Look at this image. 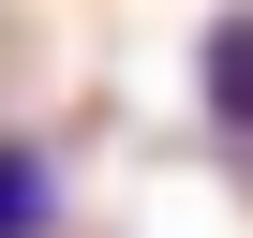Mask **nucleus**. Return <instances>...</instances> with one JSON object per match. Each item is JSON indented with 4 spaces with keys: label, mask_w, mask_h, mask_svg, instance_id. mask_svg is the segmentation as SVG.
<instances>
[{
    "label": "nucleus",
    "mask_w": 253,
    "mask_h": 238,
    "mask_svg": "<svg viewBox=\"0 0 253 238\" xmlns=\"http://www.w3.org/2000/svg\"><path fill=\"white\" fill-rule=\"evenodd\" d=\"M209 119L253 134V15H209Z\"/></svg>",
    "instance_id": "nucleus-2"
},
{
    "label": "nucleus",
    "mask_w": 253,
    "mask_h": 238,
    "mask_svg": "<svg viewBox=\"0 0 253 238\" xmlns=\"http://www.w3.org/2000/svg\"><path fill=\"white\" fill-rule=\"evenodd\" d=\"M0 238H60V164L30 134H0Z\"/></svg>",
    "instance_id": "nucleus-1"
}]
</instances>
